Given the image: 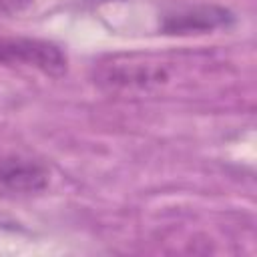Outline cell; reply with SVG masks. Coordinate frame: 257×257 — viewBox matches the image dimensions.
Segmentation results:
<instances>
[{"instance_id": "6da1fadb", "label": "cell", "mask_w": 257, "mask_h": 257, "mask_svg": "<svg viewBox=\"0 0 257 257\" xmlns=\"http://www.w3.org/2000/svg\"><path fill=\"white\" fill-rule=\"evenodd\" d=\"M169 64L143 54H116L94 66V82L110 92H153L169 84Z\"/></svg>"}, {"instance_id": "7a4b0ae2", "label": "cell", "mask_w": 257, "mask_h": 257, "mask_svg": "<svg viewBox=\"0 0 257 257\" xmlns=\"http://www.w3.org/2000/svg\"><path fill=\"white\" fill-rule=\"evenodd\" d=\"M0 64L34 68L48 76H62L68 68L66 52L48 40L0 36Z\"/></svg>"}, {"instance_id": "3957f363", "label": "cell", "mask_w": 257, "mask_h": 257, "mask_svg": "<svg viewBox=\"0 0 257 257\" xmlns=\"http://www.w3.org/2000/svg\"><path fill=\"white\" fill-rule=\"evenodd\" d=\"M233 22L235 14L225 6L193 4L163 12L159 28L165 34H203L219 28H229Z\"/></svg>"}, {"instance_id": "277c9868", "label": "cell", "mask_w": 257, "mask_h": 257, "mask_svg": "<svg viewBox=\"0 0 257 257\" xmlns=\"http://www.w3.org/2000/svg\"><path fill=\"white\" fill-rule=\"evenodd\" d=\"M48 169L20 155L0 157V191L10 195H36L48 187Z\"/></svg>"}, {"instance_id": "5b68a950", "label": "cell", "mask_w": 257, "mask_h": 257, "mask_svg": "<svg viewBox=\"0 0 257 257\" xmlns=\"http://www.w3.org/2000/svg\"><path fill=\"white\" fill-rule=\"evenodd\" d=\"M32 4H34V0H0V14L14 16V14L24 12Z\"/></svg>"}]
</instances>
